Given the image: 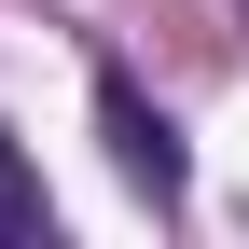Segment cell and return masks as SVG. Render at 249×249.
<instances>
[{
    "mask_svg": "<svg viewBox=\"0 0 249 249\" xmlns=\"http://www.w3.org/2000/svg\"><path fill=\"white\" fill-rule=\"evenodd\" d=\"M97 139H111L124 194H152V208H180V194H194V152H180V124L139 97V70H124V55H97Z\"/></svg>",
    "mask_w": 249,
    "mask_h": 249,
    "instance_id": "1",
    "label": "cell"
},
{
    "mask_svg": "<svg viewBox=\"0 0 249 249\" xmlns=\"http://www.w3.org/2000/svg\"><path fill=\"white\" fill-rule=\"evenodd\" d=\"M28 235H55V194H42V166L14 152V124H0V249H28Z\"/></svg>",
    "mask_w": 249,
    "mask_h": 249,
    "instance_id": "2",
    "label": "cell"
}]
</instances>
